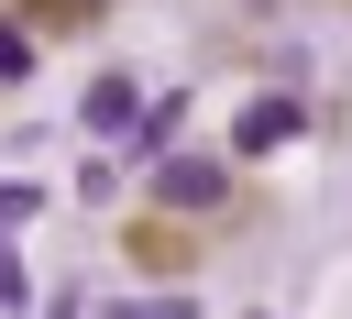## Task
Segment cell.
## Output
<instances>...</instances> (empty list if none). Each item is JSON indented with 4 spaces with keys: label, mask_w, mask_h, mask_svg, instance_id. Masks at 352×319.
Listing matches in <instances>:
<instances>
[{
    "label": "cell",
    "mask_w": 352,
    "mask_h": 319,
    "mask_svg": "<svg viewBox=\"0 0 352 319\" xmlns=\"http://www.w3.org/2000/svg\"><path fill=\"white\" fill-rule=\"evenodd\" d=\"M33 209H44V187H22V176H0V231H22Z\"/></svg>",
    "instance_id": "obj_6"
},
{
    "label": "cell",
    "mask_w": 352,
    "mask_h": 319,
    "mask_svg": "<svg viewBox=\"0 0 352 319\" xmlns=\"http://www.w3.org/2000/svg\"><path fill=\"white\" fill-rule=\"evenodd\" d=\"M176 132H187V99H154V110H143V121H132V154H165V143H176Z\"/></svg>",
    "instance_id": "obj_4"
},
{
    "label": "cell",
    "mask_w": 352,
    "mask_h": 319,
    "mask_svg": "<svg viewBox=\"0 0 352 319\" xmlns=\"http://www.w3.org/2000/svg\"><path fill=\"white\" fill-rule=\"evenodd\" d=\"M0 77H33V33H11V22H0Z\"/></svg>",
    "instance_id": "obj_8"
},
{
    "label": "cell",
    "mask_w": 352,
    "mask_h": 319,
    "mask_svg": "<svg viewBox=\"0 0 352 319\" xmlns=\"http://www.w3.org/2000/svg\"><path fill=\"white\" fill-rule=\"evenodd\" d=\"M33 308V275H22V253H11V231H0V319H22Z\"/></svg>",
    "instance_id": "obj_5"
},
{
    "label": "cell",
    "mask_w": 352,
    "mask_h": 319,
    "mask_svg": "<svg viewBox=\"0 0 352 319\" xmlns=\"http://www.w3.org/2000/svg\"><path fill=\"white\" fill-rule=\"evenodd\" d=\"M132 121H143V88H132L121 66H99V77H88V132H132Z\"/></svg>",
    "instance_id": "obj_3"
},
{
    "label": "cell",
    "mask_w": 352,
    "mask_h": 319,
    "mask_svg": "<svg viewBox=\"0 0 352 319\" xmlns=\"http://www.w3.org/2000/svg\"><path fill=\"white\" fill-rule=\"evenodd\" d=\"M99 319H187V297H121V308H99Z\"/></svg>",
    "instance_id": "obj_7"
},
{
    "label": "cell",
    "mask_w": 352,
    "mask_h": 319,
    "mask_svg": "<svg viewBox=\"0 0 352 319\" xmlns=\"http://www.w3.org/2000/svg\"><path fill=\"white\" fill-rule=\"evenodd\" d=\"M154 198H165V209H209V198H220V165H209V154H154Z\"/></svg>",
    "instance_id": "obj_2"
},
{
    "label": "cell",
    "mask_w": 352,
    "mask_h": 319,
    "mask_svg": "<svg viewBox=\"0 0 352 319\" xmlns=\"http://www.w3.org/2000/svg\"><path fill=\"white\" fill-rule=\"evenodd\" d=\"M275 143H297V99L275 88V99H242V121H231V154H275Z\"/></svg>",
    "instance_id": "obj_1"
}]
</instances>
